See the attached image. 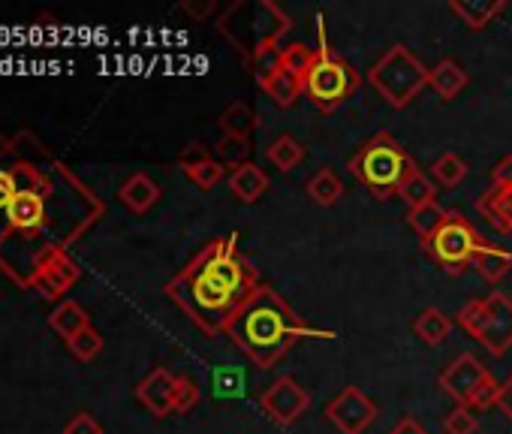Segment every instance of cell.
I'll use <instances>...</instances> for the list:
<instances>
[{
  "mask_svg": "<svg viewBox=\"0 0 512 434\" xmlns=\"http://www.w3.org/2000/svg\"><path fill=\"white\" fill-rule=\"evenodd\" d=\"M260 272L241 254L238 236L208 242L169 284L166 296L187 314L205 338L226 332L229 320L260 290Z\"/></svg>",
  "mask_w": 512,
  "mask_h": 434,
  "instance_id": "1",
  "label": "cell"
},
{
  "mask_svg": "<svg viewBox=\"0 0 512 434\" xmlns=\"http://www.w3.org/2000/svg\"><path fill=\"white\" fill-rule=\"evenodd\" d=\"M223 335L244 353L247 362H253L263 371L275 368L305 338H317V341L338 338L332 329L308 326L290 308V302L269 284H260V290L250 296V302L229 320Z\"/></svg>",
  "mask_w": 512,
  "mask_h": 434,
  "instance_id": "2",
  "label": "cell"
},
{
  "mask_svg": "<svg viewBox=\"0 0 512 434\" xmlns=\"http://www.w3.org/2000/svg\"><path fill=\"white\" fill-rule=\"evenodd\" d=\"M293 28V19L272 0H235L217 16L220 37L229 40V46L244 58L250 67L256 58L275 55L278 43Z\"/></svg>",
  "mask_w": 512,
  "mask_h": 434,
  "instance_id": "3",
  "label": "cell"
},
{
  "mask_svg": "<svg viewBox=\"0 0 512 434\" xmlns=\"http://www.w3.org/2000/svg\"><path fill=\"white\" fill-rule=\"evenodd\" d=\"M416 169L419 166H416L413 154L389 130H380L371 139H365L356 148V154L347 160V172L374 199H392V196H398L401 184Z\"/></svg>",
  "mask_w": 512,
  "mask_h": 434,
  "instance_id": "4",
  "label": "cell"
},
{
  "mask_svg": "<svg viewBox=\"0 0 512 434\" xmlns=\"http://www.w3.org/2000/svg\"><path fill=\"white\" fill-rule=\"evenodd\" d=\"M317 34H320V46H317L314 67H311V73L305 79V97L314 103L317 112L329 115L359 91L362 73L329 46L323 19H317Z\"/></svg>",
  "mask_w": 512,
  "mask_h": 434,
  "instance_id": "5",
  "label": "cell"
},
{
  "mask_svg": "<svg viewBox=\"0 0 512 434\" xmlns=\"http://www.w3.org/2000/svg\"><path fill=\"white\" fill-rule=\"evenodd\" d=\"M428 76L431 70L404 43L389 46L368 70V82L389 109H407L422 94V88H428Z\"/></svg>",
  "mask_w": 512,
  "mask_h": 434,
  "instance_id": "6",
  "label": "cell"
},
{
  "mask_svg": "<svg viewBox=\"0 0 512 434\" xmlns=\"http://www.w3.org/2000/svg\"><path fill=\"white\" fill-rule=\"evenodd\" d=\"M485 245L488 242L482 239V233L467 221V217L461 211L449 208L446 217H443V224L422 242V251L446 275H464L473 266L476 251L485 248Z\"/></svg>",
  "mask_w": 512,
  "mask_h": 434,
  "instance_id": "7",
  "label": "cell"
},
{
  "mask_svg": "<svg viewBox=\"0 0 512 434\" xmlns=\"http://www.w3.org/2000/svg\"><path fill=\"white\" fill-rule=\"evenodd\" d=\"M455 323L491 356L512 350V299L500 290L488 293L485 299H470L458 311Z\"/></svg>",
  "mask_w": 512,
  "mask_h": 434,
  "instance_id": "8",
  "label": "cell"
},
{
  "mask_svg": "<svg viewBox=\"0 0 512 434\" xmlns=\"http://www.w3.org/2000/svg\"><path fill=\"white\" fill-rule=\"evenodd\" d=\"M437 383H440V389H443L458 407H470V410L497 407L500 383L494 380V374H491L473 353L455 356V359L440 371Z\"/></svg>",
  "mask_w": 512,
  "mask_h": 434,
  "instance_id": "9",
  "label": "cell"
},
{
  "mask_svg": "<svg viewBox=\"0 0 512 434\" xmlns=\"http://www.w3.org/2000/svg\"><path fill=\"white\" fill-rule=\"evenodd\" d=\"M326 419L341 431V434H365L377 416L380 407L374 404V398H368L359 386H344L329 404H326Z\"/></svg>",
  "mask_w": 512,
  "mask_h": 434,
  "instance_id": "10",
  "label": "cell"
},
{
  "mask_svg": "<svg viewBox=\"0 0 512 434\" xmlns=\"http://www.w3.org/2000/svg\"><path fill=\"white\" fill-rule=\"evenodd\" d=\"M308 407H311V395H308V389H305L293 374L278 377V380L260 395V410H263L278 428H290L293 422H299V419L305 416Z\"/></svg>",
  "mask_w": 512,
  "mask_h": 434,
  "instance_id": "11",
  "label": "cell"
},
{
  "mask_svg": "<svg viewBox=\"0 0 512 434\" xmlns=\"http://www.w3.org/2000/svg\"><path fill=\"white\" fill-rule=\"evenodd\" d=\"M37 266H40L37 287L43 290L46 299H61L79 281V266L58 248H46L37 257Z\"/></svg>",
  "mask_w": 512,
  "mask_h": 434,
  "instance_id": "12",
  "label": "cell"
},
{
  "mask_svg": "<svg viewBox=\"0 0 512 434\" xmlns=\"http://www.w3.org/2000/svg\"><path fill=\"white\" fill-rule=\"evenodd\" d=\"M175 389H178V374H172L169 368H154L136 386V398L151 416L163 419V416L175 413Z\"/></svg>",
  "mask_w": 512,
  "mask_h": 434,
  "instance_id": "13",
  "label": "cell"
},
{
  "mask_svg": "<svg viewBox=\"0 0 512 434\" xmlns=\"http://www.w3.org/2000/svg\"><path fill=\"white\" fill-rule=\"evenodd\" d=\"M269 187H272L269 172H266V169H260L253 160H250V163H244V166H235V169L229 172V190H232V193H235V199H238V202H244V205L260 202V199L269 193Z\"/></svg>",
  "mask_w": 512,
  "mask_h": 434,
  "instance_id": "14",
  "label": "cell"
},
{
  "mask_svg": "<svg viewBox=\"0 0 512 434\" xmlns=\"http://www.w3.org/2000/svg\"><path fill=\"white\" fill-rule=\"evenodd\" d=\"M476 211L500 236H512V187H488L476 199Z\"/></svg>",
  "mask_w": 512,
  "mask_h": 434,
  "instance_id": "15",
  "label": "cell"
},
{
  "mask_svg": "<svg viewBox=\"0 0 512 434\" xmlns=\"http://www.w3.org/2000/svg\"><path fill=\"white\" fill-rule=\"evenodd\" d=\"M7 217H10L13 230L31 236L46 227V202L40 193H19L7 208Z\"/></svg>",
  "mask_w": 512,
  "mask_h": 434,
  "instance_id": "16",
  "label": "cell"
},
{
  "mask_svg": "<svg viewBox=\"0 0 512 434\" xmlns=\"http://www.w3.org/2000/svg\"><path fill=\"white\" fill-rule=\"evenodd\" d=\"M118 196H121V202H124L130 211L145 214V211H151V208L160 202V187H157L154 178H148L145 172H136V175H130V178L121 184Z\"/></svg>",
  "mask_w": 512,
  "mask_h": 434,
  "instance_id": "17",
  "label": "cell"
},
{
  "mask_svg": "<svg viewBox=\"0 0 512 434\" xmlns=\"http://www.w3.org/2000/svg\"><path fill=\"white\" fill-rule=\"evenodd\" d=\"M467 82H470L467 70H464L461 64H455L452 58H443V61L431 70V76H428V88H431L440 100H455V97L467 88Z\"/></svg>",
  "mask_w": 512,
  "mask_h": 434,
  "instance_id": "18",
  "label": "cell"
},
{
  "mask_svg": "<svg viewBox=\"0 0 512 434\" xmlns=\"http://www.w3.org/2000/svg\"><path fill=\"white\" fill-rule=\"evenodd\" d=\"M260 112H256L250 103H232L223 115H220V121H217V127H220V133L223 136H235V139H250L256 130H260Z\"/></svg>",
  "mask_w": 512,
  "mask_h": 434,
  "instance_id": "19",
  "label": "cell"
},
{
  "mask_svg": "<svg viewBox=\"0 0 512 434\" xmlns=\"http://www.w3.org/2000/svg\"><path fill=\"white\" fill-rule=\"evenodd\" d=\"M449 10L470 31H482V28H488L506 10V4H503V0H485V4H470V0H449Z\"/></svg>",
  "mask_w": 512,
  "mask_h": 434,
  "instance_id": "20",
  "label": "cell"
},
{
  "mask_svg": "<svg viewBox=\"0 0 512 434\" xmlns=\"http://www.w3.org/2000/svg\"><path fill=\"white\" fill-rule=\"evenodd\" d=\"M473 269L485 284H500L512 272V254L497 245H485L473 257Z\"/></svg>",
  "mask_w": 512,
  "mask_h": 434,
  "instance_id": "21",
  "label": "cell"
},
{
  "mask_svg": "<svg viewBox=\"0 0 512 434\" xmlns=\"http://www.w3.org/2000/svg\"><path fill=\"white\" fill-rule=\"evenodd\" d=\"M49 326L61 335V338H76L79 332H85L88 326H91V317H88V311L79 305V302H73V299H64L52 314H49Z\"/></svg>",
  "mask_w": 512,
  "mask_h": 434,
  "instance_id": "22",
  "label": "cell"
},
{
  "mask_svg": "<svg viewBox=\"0 0 512 434\" xmlns=\"http://www.w3.org/2000/svg\"><path fill=\"white\" fill-rule=\"evenodd\" d=\"M305 193L311 196V202L314 205H320V208H332L341 196H344V181L338 178V172L335 169H317L311 178H308V184H305Z\"/></svg>",
  "mask_w": 512,
  "mask_h": 434,
  "instance_id": "23",
  "label": "cell"
},
{
  "mask_svg": "<svg viewBox=\"0 0 512 434\" xmlns=\"http://www.w3.org/2000/svg\"><path fill=\"white\" fill-rule=\"evenodd\" d=\"M413 332L422 344L428 347H440L449 332H452V320L440 311V308H425L416 320H413Z\"/></svg>",
  "mask_w": 512,
  "mask_h": 434,
  "instance_id": "24",
  "label": "cell"
},
{
  "mask_svg": "<svg viewBox=\"0 0 512 434\" xmlns=\"http://www.w3.org/2000/svg\"><path fill=\"white\" fill-rule=\"evenodd\" d=\"M263 91L281 106V109H293L296 103H299V97L305 94V85L296 79V76H290V73H284L281 67L269 76V82L263 85Z\"/></svg>",
  "mask_w": 512,
  "mask_h": 434,
  "instance_id": "25",
  "label": "cell"
},
{
  "mask_svg": "<svg viewBox=\"0 0 512 434\" xmlns=\"http://www.w3.org/2000/svg\"><path fill=\"white\" fill-rule=\"evenodd\" d=\"M266 157L275 169L281 172H293L302 160H305V145L299 139H293L290 133L278 136L269 148H266Z\"/></svg>",
  "mask_w": 512,
  "mask_h": 434,
  "instance_id": "26",
  "label": "cell"
},
{
  "mask_svg": "<svg viewBox=\"0 0 512 434\" xmlns=\"http://www.w3.org/2000/svg\"><path fill=\"white\" fill-rule=\"evenodd\" d=\"M314 58H317V52L308 49L305 43H293V46L278 49V67H281L284 73L296 76L302 85H305V79H308V73H311V67H314Z\"/></svg>",
  "mask_w": 512,
  "mask_h": 434,
  "instance_id": "27",
  "label": "cell"
},
{
  "mask_svg": "<svg viewBox=\"0 0 512 434\" xmlns=\"http://www.w3.org/2000/svg\"><path fill=\"white\" fill-rule=\"evenodd\" d=\"M446 211H449V208H443L440 202H428V205H419V208H410V211H407V224H410V230L419 236V242H425V239L443 224Z\"/></svg>",
  "mask_w": 512,
  "mask_h": 434,
  "instance_id": "28",
  "label": "cell"
},
{
  "mask_svg": "<svg viewBox=\"0 0 512 434\" xmlns=\"http://www.w3.org/2000/svg\"><path fill=\"white\" fill-rule=\"evenodd\" d=\"M398 196L407 202V208H419V205L437 202V187H434V181L422 169H416V172L407 175V181L401 184Z\"/></svg>",
  "mask_w": 512,
  "mask_h": 434,
  "instance_id": "29",
  "label": "cell"
},
{
  "mask_svg": "<svg viewBox=\"0 0 512 434\" xmlns=\"http://www.w3.org/2000/svg\"><path fill=\"white\" fill-rule=\"evenodd\" d=\"M431 178H434L437 184H443V187H458V184L467 178V163H464L458 154L446 151V154H440V157L431 163Z\"/></svg>",
  "mask_w": 512,
  "mask_h": 434,
  "instance_id": "30",
  "label": "cell"
},
{
  "mask_svg": "<svg viewBox=\"0 0 512 434\" xmlns=\"http://www.w3.org/2000/svg\"><path fill=\"white\" fill-rule=\"evenodd\" d=\"M217 160L226 166V169H235V166H244L250 163V154H253V145L250 139H235V136H223L217 142Z\"/></svg>",
  "mask_w": 512,
  "mask_h": 434,
  "instance_id": "31",
  "label": "cell"
},
{
  "mask_svg": "<svg viewBox=\"0 0 512 434\" xmlns=\"http://www.w3.org/2000/svg\"><path fill=\"white\" fill-rule=\"evenodd\" d=\"M181 172H184L199 190H211V187H217V184L226 178V166H223L217 157L202 160V163H196V166H184Z\"/></svg>",
  "mask_w": 512,
  "mask_h": 434,
  "instance_id": "32",
  "label": "cell"
},
{
  "mask_svg": "<svg viewBox=\"0 0 512 434\" xmlns=\"http://www.w3.org/2000/svg\"><path fill=\"white\" fill-rule=\"evenodd\" d=\"M67 347H70V353H73L79 362H91V359H97V356L103 353V335H100L94 326H88L85 332H79L76 338H70Z\"/></svg>",
  "mask_w": 512,
  "mask_h": 434,
  "instance_id": "33",
  "label": "cell"
},
{
  "mask_svg": "<svg viewBox=\"0 0 512 434\" xmlns=\"http://www.w3.org/2000/svg\"><path fill=\"white\" fill-rule=\"evenodd\" d=\"M476 431H479V419L470 407H455L443 419V434H476Z\"/></svg>",
  "mask_w": 512,
  "mask_h": 434,
  "instance_id": "34",
  "label": "cell"
},
{
  "mask_svg": "<svg viewBox=\"0 0 512 434\" xmlns=\"http://www.w3.org/2000/svg\"><path fill=\"white\" fill-rule=\"evenodd\" d=\"M199 404V386L193 377L178 374V389H175V413H190Z\"/></svg>",
  "mask_w": 512,
  "mask_h": 434,
  "instance_id": "35",
  "label": "cell"
},
{
  "mask_svg": "<svg viewBox=\"0 0 512 434\" xmlns=\"http://www.w3.org/2000/svg\"><path fill=\"white\" fill-rule=\"evenodd\" d=\"M64 434H103V425H100L91 413H76V416L67 422Z\"/></svg>",
  "mask_w": 512,
  "mask_h": 434,
  "instance_id": "36",
  "label": "cell"
},
{
  "mask_svg": "<svg viewBox=\"0 0 512 434\" xmlns=\"http://www.w3.org/2000/svg\"><path fill=\"white\" fill-rule=\"evenodd\" d=\"M491 187H512V154L500 157L491 169Z\"/></svg>",
  "mask_w": 512,
  "mask_h": 434,
  "instance_id": "37",
  "label": "cell"
},
{
  "mask_svg": "<svg viewBox=\"0 0 512 434\" xmlns=\"http://www.w3.org/2000/svg\"><path fill=\"white\" fill-rule=\"evenodd\" d=\"M202 160H211V151H208L205 145H199V142H190V145L181 151L178 166L184 169V166H196V163H202Z\"/></svg>",
  "mask_w": 512,
  "mask_h": 434,
  "instance_id": "38",
  "label": "cell"
},
{
  "mask_svg": "<svg viewBox=\"0 0 512 434\" xmlns=\"http://www.w3.org/2000/svg\"><path fill=\"white\" fill-rule=\"evenodd\" d=\"M19 196V187H16V178L13 172H4L0 169V208H10V202Z\"/></svg>",
  "mask_w": 512,
  "mask_h": 434,
  "instance_id": "39",
  "label": "cell"
},
{
  "mask_svg": "<svg viewBox=\"0 0 512 434\" xmlns=\"http://www.w3.org/2000/svg\"><path fill=\"white\" fill-rule=\"evenodd\" d=\"M497 410L512 422V374L500 383V392H497Z\"/></svg>",
  "mask_w": 512,
  "mask_h": 434,
  "instance_id": "40",
  "label": "cell"
},
{
  "mask_svg": "<svg viewBox=\"0 0 512 434\" xmlns=\"http://www.w3.org/2000/svg\"><path fill=\"white\" fill-rule=\"evenodd\" d=\"M389 434H428V428L416 416H404V419H398V425Z\"/></svg>",
  "mask_w": 512,
  "mask_h": 434,
  "instance_id": "41",
  "label": "cell"
},
{
  "mask_svg": "<svg viewBox=\"0 0 512 434\" xmlns=\"http://www.w3.org/2000/svg\"><path fill=\"white\" fill-rule=\"evenodd\" d=\"M181 10L190 13V16H196V19H205V16L214 13V4H181Z\"/></svg>",
  "mask_w": 512,
  "mask_h": 434,
  "instance_id": "42",
  "label": "cell"
}]
</instances>
